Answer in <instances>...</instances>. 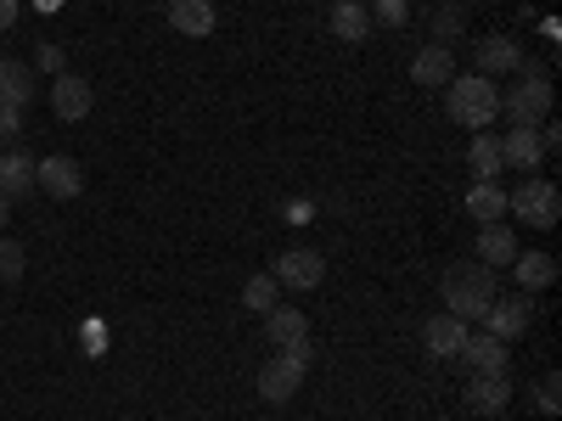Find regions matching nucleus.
<instances>
[{
  "mask_svg": "<svg viewBox=\"0 0 562 421\" xmlns=\"http://www.w3.org/2000/svg\"><path fill=\"white\" fill-rule=\"evenodd\" d=\"M439 298H445V315H456V320H484V309L501 298V281H495V270L490 264H479V259H456L445 275H439Z\"/></svg>",
  "mask_w": 562,
  "mask_h": 421,
  "instance_id": "1",
  "label": "nucleus"
},
{
  "mask_svg": "<svg viewBox=\"0 0 562 421\" xmlns=\"http://www.w3.org/2000/svg\"><path fill=\"white\" fill-rule=\"evenodd\" d=\"M445 113H450L456 124H467V129H490V124L501 118V90H495V79H484V73H456V79L445 84Z\"/></svg>",
  "mask_w": 562,
  "mask_h": 421,
  "instance_id": "2",
  "label": "nucleus"
},
{
  "mask_svg": "<svg viewBox=\"0 0 562 421\" xmlns=\"http://www.w3.org/2000/svg\"><path fill=\"white\" fill-rule=\"evenodd\" d=\"M551 102H557V90H551L546 68L524 62L518 79H512V90L501 96V113H506L512 124H546V118H551Z\"/></svg>",
  "mask_w": 562,
  "mask_h": 421,
  "instance_id": "3",
  "label": "nucleus"
},
{
  "mask_svg": "<svg viewBox=\"0 0 562 421\" xmlns=\"http://www.w3.org/2000/svg\"><path fill=\"white\" fill-rule=\"evenodd\" d=\"M304 371H310V343H304V349H276V354L259 365V399H265V405H288V399L304 388Z\"/></svg>",
  "mask_w": 562,
  "mask_h": 421,
  "instance_id": "4",
  "label": "nucleus"
},
{
  "mask_svg": "<svg viewBox=\"0 0 562 421\" xmlns=\"http://www.w3.org/2000/svg\"><path fill=\"white\" fill-rule=\"evenodd\" d=\"M506 214H518L529 230H551L557 214H562V192L551 180H540V174H524L518 192H506Z\"/></svg>",
  "mask_w": 562,
  "mask_h": 421,
  "instance_id": "5",
  "label": "nucleus"
},
{
  "mask_svg": "<svg viewBox=\"0 0 562 421\" xmlns=\"http://www.w3.org/2000/svg\"><path fill=\"white\" fill-rule=\"evenodd\" d=\"M90 107H97V90H90V79L63 68V73L52 79V113H57L63 124H85Z\"/></svg>",
  "mask_w": 562,
  "mask_h": 421,
  "instance_id": "6",
  "label": "nucleus"
},
{
  "mask_svg": "<svg viewBox=\"0 0 562 421\" xmlns=\"http://www.w3.org/2000/svg\"><path fill=\"white\" fill-rule=\"evenodd\" d=\"M34 185H40L45 197L68 203V197H79V192H85V169H79L68 152H52V158H40V163H34Z\"/></svg>",
  "mask_w": 562,
  "mask_h": 421,
  "instance_id": "7",
  "label": "nucleus"
},
{
  "mask_svg": "<svg viewBox=\"0 0 562 421\" xmlns=\"http://www.w3.org/2000/svg\"><path fill=\"white\" fill-rule=\"evenodd\" d=\"M270 275L281 281V287H293V293H310V287H321L326 259H321L315 248H288V253H276Z\"/></svg>",
  "mask_w": 562,
  "mask_h": 421,
  "instance_id": "8",
  "label": "nucleus"
},
{
  "mask_svg": "<svg viewBox=\"0 0 562 421\" xmlns=\"http://www.w3.org/2000/svg\"><path fill=\"white\" fill-rule=\"evenodd\" d=\"M473 62H479L484 79H506V73L524 68V45L512 39V34H484V39L473 45Z\"/></svg>",
  "mask_w": 562,
  "mask_h": 421,
  "instance_id": "9",
  "label": "nucleus"
},
{
  "mask_svg": "<svg viewBox=\"0 0 562 421\" xmlns=\"http://www.w3.org/2000/svg\"><path fill=\"white\" fill-rule=\"evenodd\" d=\"M501 140V169H540L546 163V147H540V124H512L506 135H495Z\"/></svg>",
  "mask_w": 562,
  "mask_h": 421,
  "instance_id": "10",
  "label": "nucleus"
},
{
  "mask_svg": "<svg viewBox=\"0 0 562 421\" xmlns=\"http://www.w3.org/2000/svg\"><path fill=\"white\" fill-rule=\"evenodd\" d=\"M512 405V383H506V371H473V383H467V410H473L479 421L501 416Z\"/></svg>",
  "mask_w": 562,
  "mask_h": 421,
  "instance_id": "11",
  "label": "nucleus"
},
{
  "mask_svg": "<svg viewBox=\"0 0 562 421\" xmlns=\"http://www.w3.org/2000/svg\"><path fill=\"white\" fill-rule=\"evenodd\" d=\"M529 293L524 298H495L490 309H484V332L490 338H501V343H518L524 332H529Z\"/></svg>",
  "mask_w": 562,
  "mask_h": 421,
  "instance_id": "12",
  "label": "nucleus"
},
{
  "mask_svg": "<svg viewBox=\"0 0 562 421\" xmlns=\"http://www.w3.org/2000/svg\"><path fill=\"white\" fill-rule=\"evenodd\" d=\"M265 338H270V349H304V343H310V320H304V309L276 304V309L265 315Z\"/></svg>",
  "mask_w": 562,
  "mask_h": 421,
  "instance_id": "13",
  "label": "nucleus"
},
{
  "mask_svg": "<svg viewBox=\"0 0 562 421\" xmlns=\"http://www.w3.org/2000/svg\"><path fill=\"white\" fill-rule=\"evenodd\" d=\"M524 248H518V230L512 225H501V219H490V225H479V264H490V270H501V264H512Z\"/></svg>",
  "mask_w": 562,
  "mask_h": 421,
  "instance_id": "14",
  "label": "nucleus"
},
{
  "mask_svg": "<svg viewBox=\"0 0 562 421\" xmlns=\"http://www.w3.org/2000/svg\"><path fill=\"white\" fill-rule=\"evenodd\" d=\"M411 79L428 84V90L450 84L456 79V52H450V45H422V52L411 57Z\"/></svg>",
  "mask_w": 562,
  "mask_h": 421,
  "instance_id": "15",
  "label": "nucleus"
},
{
  "mask_svg": "<svg viewBox=\"0 0 562 421\" xmlns=\"http://www.w3.org/2000/svg\"><path fill=\"white\" fill-rule=\"evenodd\" d=\"M169 29L186 39H209L214 34V0H169Z\"/></svg>",
  "mask_w": 562,
  "mask_h": 421,
  "instance_id": "16",
  "label": "nucleus"
},
{
  "mask_svg": "<svg viewBox=\"0 0 562 421\" xmlns=\"http://www.w3.org/2000/svg\"><path fill=\"white\" fill-rule=\"evenodd\" d=\"M467 332H473V326L456 320V315H434L428 326H422V338H428V354L434 360H456L461 343H467Z\"/></svg>",
  "mask_w": 562,
  "mask_h": 421,
  "instance_id": "17",
  "label": "nucleus"
},
{
  "mask_svg": "<svg viewBox=\"0 0 562 421\" xmlns=\"http://www.w3.org/2000/svg\"><path fill=\"white\" fill-rule=\"evenodd\" d=\"M467 371H506V360H512V349L501 343V338H490V332H467V343H461V354H456Z\"/></svg>",
  "mask_w": 562,
  "mask_h": 421,
  "instance_id": "18",
  "label": "nucleus"
},
{
  "mask_svg": "<svg viewBox=\"0 0 562 421\" xmlns=\"http://www.w3.org/2000/svg\"><path fill=\"white\" fill-rule=\"evenodd\" d=\"M506 270L518 275V287H524V293H546L551 281H557V259H551V253H540V248L518 253V259H512Z\"/></svg>",
  "mask_w": 562,
  "mask_h": 421,
  "instance_id": "19",
  "label": "nucleus"
},
{
  "mask_svg": "<svg viewBox=\"0 0 562 421\" xmlns=\"http://www.w3.org/2000/svg\"><path fill=\"white\" fill-rule=\"evenodd\" d=\"M333 34L338 39H349V45H360V39H371V12L360 7V0H333Z\"/></svg>",
  "mask_w": 562,
  "mask_h": 421,
  "instance_id": "20",
  "label": "nucleus"
},
{
  "mask_svg": "<svg viewBox=\"0 0 562 421\" xmlns=\"http://www.w3.org/2000/svg\"><path fill=\"white\" fill-rule=\"evenodd\" d=\"M29 96H34V68L18 57H0V102L29 107Z\"/></svg>",
  "mask_w": 562,
  "mask_h": 421,
  "instance_id": "21",
  "label": "nucleus"
},
{
  "mask_svg": "<svg viewBox=\"0 0 562 421\" xmlns=\"http://www.w3.org/2000/svg\"><path fill=\"white\" fill-rule=\"evenodd\" d=\"M0 192H7L12 203L34 192V158L29 152H0Z\"/></svg>",
  "mask_w": 562,
  "mask_h": 421,
  "instance_id": "22",
  "label": "nucleus"
},
{
  "mask_svg": "<svg viewBox=\"0 0 562 421\" xmlns=\"http://www.w3.org/2000/svg\"><path fill=\"white\" fill-rule=\"evenodd\" d=\"M467 163H473V180H495L501 174V140L490 129H473V140H467Z\"/></svg>",
  "mask_w": 562,
  "mask_h": 421,
  "instance_id": "23",
  "label": "nucleus"
},
{
  "mask_svg": "<svg viewBox=\"0 0 562 421\" xmlns=\"http://www.w3.org/2000/svg\"><path fill=\"white\" fill-rule=\"evenodd\" d=\"M467 214H473L479 225L501 219V214H506V192H501V180H473V192H467Z\"/></svg>",
  "mask_w": 562,
  "mask_h": 421,
  "instance_id": "24",
  "label": "nucleus"
},
{
  "mask_svg": "<svg viewBox=\"0 0 562 421\" xmlns=\"http://www.w3.org/2000/svg\"><path fill=\"white\" fill-rule=\"evenodd\" d=\"M276 298H281V281H276L270 270L248 275V287H243V309H254V315H270V309H276Z\"/></svg>",
  "mask_w": 562,
  "mask_h": 421,
  "instance_id": "25",
  "label": "nucleus"
},
{
  "mask_svg": "<svg viewBox=\"0 0 562 421\" xmlns=\"http://www.w3.org/2000/svg\"><path fill=\"white\" fill-rule=\"evenodd\" d=\"M461 34H467V12L456 7V0H445V7L434 12V45H450V52H456Z\"/></svg>",
  "mask_w": 562,
  "mask_h": 421,
  "instance_id": "26",
  "label": "nucleus"
},
{
  "mask_svg": "<svg viewBox=\"0 0 562 421\" xmlns=\"http://www.w3.org/2000/svg\"><path fill=\"white\" fill-rule=\"evenodd\" d=\"M23 264H29L23 242H12V237H0V281H23Z\"/></svg>",
  "mask_w": 562,
  "mask_h": 421,
  "instance_id": "27",
  "label": "nucleus"
},
{
  "mask_svg": "<svg viewBox=\"0 0 562 421\" xmlns=\"http://www.w3.org/2000/svg\"><path fill=\"white\" fill-rule=\"evenodd\" d=\"M371 23H383V29H405V23H411V0H378V7H371Z\"/></svg>",
  "mask_w": 562,
  "mask_h": 421,
  "instance_id": "28",
  "label": "nucleus"
},
{
  "mask_svg": "<svg viewBox=\"0 0 562 421\" xmlns=\"http://www.w3.org/2000/svg\"><path fill=\"white\" fill-rule=\"evenodd\" d=\"M535 405H540L546 416H557V410H562V377H557V371H546V377L535 383Z\"/></svg>",
  "mask_w": 562,
  "mask_h": 421,
  "instance_id": "29",
  "label": "nucleus"
},
{
  "mask_svg": "<svg viewBox=\"0 0 562 421\" xmlns=\"http://www.w3.org/2000/svg\"><path fill=\"white\" fill-rule=\"evenodd\" d=\"M18 135H23V107H12V102H0V140H7V147H12Z\"/></svg>",
  "mask_w": 562,
  "mask_h": 421,
  "instance_id": "30",
  "label": "nucleus"
},
{
  "mask_svg": "<svg viewBox=\"0 0 562 421\" xmlns=\"http://www.w3.org/2000/svg\"><path fill=\"white\" fill-rule=\"evenodd\" d=\"M34 68H40V73H63V68H68L63 45H40V52H34Z\"/></svg>",
  "mask_w": 562,
  "mask_h": 421,
  "instance_id": "31",
  "label": "nucleus"
},
{
  "mask_svg": "<svg viewBox=\"0 0 562 421\" xmlns=\"http://www.w3.org/2000/svg\"><path fill=\"white\" fill-rule=\"evenodd\" d=\"M281 219H288V225H310L315 219V203H288V208H281Z\"/></svg>",
  "mask_w": 562,
  "mask_h": 421,
  "instance_id": "32",
  "label": "nucleus"
},
{
  "mask_svg": "<svg viewBox=\"0 0 562 421\" xmlns=\"http://www.w3.org/2000/svg\"><path fill=\"white\" fill-rule=\"evenodd\" d=\"M18 18H23V0H0V34H7Z\"/></svg>",
  "mask_w": 562,
  "mask_h": 421,
  "instance_id": "33",
  "label": "nucleus"
},
{
  "mask_svg": "<svg viewBox=\"0 0 562 421\" xmlns=\"http://www.w3.org/2000/svg\"><path fill=\"white\" fill-rule=\"evenodd\" d=\"M85 343H90L85 354H102V343H108V338H102V326H85Z\"/></svg>",
  "mask_w": 562,
  "mask_h": 421,
  "instance_id": "34",
  "label": "nucleus"
},
{
  "mask_svg": "<svg viewBox=\"0 0 562 421\" xmlns=\"http://www.w3.org/2000/svg\"><path fill=\"white\" fill-rule=\"evenodd\" d=\"M7 219H12V197L0 192V230H7Z\"/></svg>",
  "mask_w": 562,
  "mask_h": 421,
  "instance_id": "35",
  "label": "nucleus"
},
{
  "mask_svg": "<svg viewBox=\"0 0 562 421\" xmlns=\"http://www.w3.org/2000/svg\"><path fill=\"white\" fill-rule=\"evenodd\" d=\"M34 7H40V12H57V7H63V0H34Z\"/></svg>",
  "mask_w": 562,
  "mask_h": 421,
  "instance_id": "36",
  "label": "nucleus"
},
{
  "mask_svg": "<svg viewBox=\"0 0 562 421\" xmlns=\"http://www.w3.org/2000/svg\"><path fill=\"white\" fill-rule=\"evenodd\" d=\"M473 421H479V416H473Z\"/></svg>",
  "mask_w": 562,
  "mask_h": 421,
  "instance_id": "37",
  "label": "nucleus"
},
{
  "mask_svg": "<svg viewBox=\"0 0 562 421\" xmlns=\"http://www.w3.org/2000/svg\"><path fill=\"white\" fill-rule=\"evenodd\" d=\"M124 421H130V416H124Z\"/></svg>",
  "mask_w": 562,
  "mask_h": 421,
  "instance_id": "38",
  "label": "nucleus"
}]
</instances>
